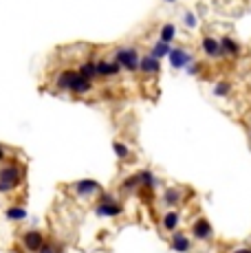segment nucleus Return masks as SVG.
Segmentation results:
<instances>
[{
	"label": "nucleus",
	"mask_w": 251,
	"mask_h": 253,
	"mask_svg": "<svg viewBox=\"0 0 251 253\" xmlns=\"http://www.w3.org/2000/svg\"><path fill=\"white\" fill-rule=\"evenodd\" d=\"M137 181H139V185H143V187H154V185H157V181H154V176H152L150 169H143V172H139L137 174Z\"/></svg>",
	"instance_id": "20"
},
{
	"label": "nucleus",
	"mask_w": 251,
	"mask_h": 253,
	"mask_svg": "<svg viewBox=\"0 0 251 253\" xmlns=\"http://www.w3.org/2000/svg\"><path fill=\"white\" fill-rule=\"evenodd\" d=\"M178 225H181V213L178 211H167L163 216V229L166 231H174L178 229Z\"/></svg>",
	"instance_id": "14"
},
{
	"label": "nucleus",
	"mask_w": 251,
	"mask_h": 253,
	"mask_svg": "<svg viewBox=\"0 0 251 253\" xmlns=\"http://www.w3.org/2000/svg\"><path fill=\"white\" fill-rule=\"evenodd\" d=\"M234 253H251V249H245V247H243V249H236Z\"/></svg>",
	"instance_id": "27"
},
{
	"label": "nucleus",
	"mask_w": 251,
	"mask_h": 253,
	"mask_svg": "<svg viewBox=\"0 0 251 253\" xmlns=\"http://www.w3.org/2000/svg\"><path fill=\"white\" fill-rule=\"evenodd\" d=\"M71 192L80 198H88V196H95V194H101V185L93 178H84V181H77L71 185Z\"/></svg>",
	"instance_id": "3"
},
{
	"label": "nucleus",
	"mask_w": 251,
	"mask_h": 253,
	"mask_svg": "<svg viewBox=\"0 0 251 253\" xmlns=\"http://www.w3.org/2000/svg\"><path fill=\"white\" fill-rule=\"evenodd\" d=\"M38 253H60V251H57V249H53L51 245H46V242H44V245L40 247V251H38Z\"/></svg>",
	"instance_id": "26"
},
{
	"label": "nucleus",
	"mask_w": 251,
	"mask_h": 253,
	"mask_svg": "<svg viewBox=\"0 0 251 253\" xmlns=\"http://www.w3.org/2000/svg\"><path fill=\"white\" fill-rule=\"evenodd\" d=\"M124 213V207L119 205L117 201H110V203H97L95 205V216H101V218H115V216H122Z\"/></svg>",
	"instance_id": "4"
},
{
	"label": "nucleus",
	"mask_w": 251,
	"mask_h": 253,
	"mask_svg": "<svg viewBox=\"0 0 251 253\" xmlns=\"http://www.w3.org/2000/svg\"><path fill=\"white\" fill-rule=\"evenodd\" d=\"M75 75H77V71H62L60 75L55 77V86L60 90H69L71 84H73V80H75Z\"/></svg>",
	"instance_id": "12"
},
{
	"label": "nucleus",
	"mask_w": 251,
	"mask_h": 253,
	"mask_svg": "<svg viewBox=\"0 0 251 253\" xmlns=\"http://www.w3.org/2000/svg\"><path fill=\"white\" fill-rule=\"evenodd\" d=\"M183 22H185V24H187V27H190V29H194V27H196V18L192 16L190 11H187V13H183Z\"/></svg>",
	"instance_id": "24"
},
{
	"label": "nucleus",
	"mask_w": 251,
	"mask_h": 253,
	"mask_svg": "<svg viewBox=\"0 0 251 253\" xmlns=\"http://www.w3.org/2000/svg\"><path fill=\"white\" fill-rule=\"evenodd\" d=\"M201 46H203V53H205L207 57H214V60H216V57H223L225 55L223 48H220V42L216 40V38H209V36L203 38V44Z\"/></svg>",
	"instance_id": "8"
},
{
	"label": "nucleus",
	"mask_w": 251,
	"mask_h": 253,
	"mask_svg": "<svg viewBox=\"0 0 251 253\" xmlns=\"http://www.w3.org/2000/svg\"><path fill=\"white\" fill-rule=\"evenodd\" d=\"M77 73H80L82 77L93 82L95 77H97V62H84V64H80V71Z\"/></svg>",
	"instance_id": "16"
},
{
	"label": "nucleus",
	"mask_w": 251,
	"mask_h": 253,
	"mask_svg": "<svg viewBox=\"0 0 251 253\" xmlns=\"http://www.w3.org/2000/svg\"><path fill=\"white\" fill-rule=\"evenodd\" d=\"M113 150H115V154H117V159H122V161H126V159L130 157V148L124 145L122 141H113Z\"/></svg>",
	"instance_id": "21"
},
{
	"label": "nucleus",
	"mask_w": 251,
	"mask_h": 253,
	"mask_svg": "<svg viewBox=\"0 0 251 253\" xmlns=\"http://www.w3.org/2000/svg\"><path fill=\"white\" fill-rule=\"evenodd\" d=\"M170 48H172V46H170V42H161V40H159L157 44L152 46V53H150V55H152V57H157V60H161V57H167Z\"/></svg>",
	"instance_id": "18"
},
{
	"label": "nucleus",
	"mask_w": 251,
	"mask_h": 253,
	"mask_svg": "<svg viewBox=\"0 0 251 253\" xmlns=\"http://www.w3.org/2000/svg\"><path fill=\"white\" fill-rule=\"evenodd\" d=\"M227 92H229V84H227V82H220V84L214 88V95L216 97H225Z\"/></svg>",
	"instance_id": "23"
},
{
	"label": "nucleus",
	"mask_w": 251,
	"mask_h": 253,
	"mask_svg": "<svg viewBox=\"0 0 251 253\" xmlns=\"http://www.w3.org/2000/svg\"><path fill=\"white\" fill-rule=\"evenodd\" d=\"M22 178V168L18 163H9L0 168V194H9L18 187Z\"/></svg>",
	"instance_id": "1"
},
{
	"label": "nucleus",
	"mask_w": 251,
	"mask_h": 253,
	"mask_svg": "<svg viewBox=\"0 0 251 253\" xmlns=\"http://www.w3.org/2000/svg\"><path fill=\"white\" fill-rule=\"evenodd\" d=\"M69 90H71V92H75V95H84V92L93 90V84H90V80H86V77H82L80 73H77Z\"/></svg>",
	"instance_id": "11"
},
{
	"label": "nucleus",
	"mask_w": 251,
	"mask_h": 253,
	"mask_svg": "<svg viewBox=\"0 0 251 253\" xmlns=\"http://www.w3.org/2000/svg\"><path fill=\"white\" fill-rule=\"evenodd\" d=\"M115 62L126 71H139V53L132 46H122L115 51Z\"/></svg>",
	"instance_id": "2"
},
{
	"label": "nucleus",
	"mask_w": 251,
	"mask_h": 253,
	"mask_svg": "<svg viewBox=\"0 0 251 253\" xmlns=\"http://www.w3.org/2000/svg\"><path fill=\"white\" fill-rule=\"evenodd\" d=\"M167 60H170L172 69H185V66L192 62V55L185 51V48H170Z\"/></svg>",
	"instance_id": "5"
},
{
	"label": "nucleus",
	"mask_w": 251,
	"mask_h": 253,
	"mask_svg": "<svg viewBox=\"0 0 251 253\" xmlns=\"http://www.w3.org/2000/svg\"><path fill=\"white\" fill-rule=\"evenodd\" d=\"M166 2H170V4H174V2H176V0H166Z\"/></svg>",
	"instance_id": "29"
},
{
	"label": "nucleus",
	"mask_w": 251,
	"mask_h": 253,
	"mask_svg": "<svg viewBox=\"0 0 251 253\" xmlns=\"http://www.w3.org/2000/svg\"><path fill=\"white\" fill-rule=\"evenodd\" d=\"M170 247H172V251H176V253H187L192 249V240L185 233H174V238L170 240Z\"/></svg>",
	"instance_id": "9"
},
{
	"label": "nucleus",
	"mask_w": 251,
	"mask_h": 253,
	"mask_svg": "<svg viewBox=\"0 0 251 253\" xmlns=\"http://www.w3.org/2000/svg\"><path fill=\"white\" fill-rule=\"evenodd\" d=\"M178 198H181V192H178V189H166V192H163V201H166V205H176L178 203Z\"/></svg>",
	"instance_id": "22"
},
{
	"label": "nucleus",
	"mask_w": 251,
	"mask_h": 253,
	"mask_svg": "<svg viewBox=\"0 0 251 253\" xmlns=\"http://www.w3.org/2000/svg\"><path fill=\"white\" fill-rule=\"evenodd\" d=\"M2 159H4V148L0 145V161H2Z\"/></svg>",
	"instance_id": "28"
},
{
	"label": "nucleus",
	"mask_w": 251,
	"mask_h": 253,
	"mask_svg": "<svg viewBox=\"0 0 251 253\" xmlns=\"http://www.w3.org/2000/svg\"><path fill=\"white\" fill-rule=\"evenodd\" d=\"M139 71L146 73V75H154V73L161 71V64H159L157 57L146 55V57H139Z\"/></svg>",
	"instance_id": "10"
},
{
	"label": "nucleus",
	"mask_w": 251,
	"mask_h": 253,
	"mask_svg": "<svg viewBox=\"0 0 251 253\" xmlns=\"http://www.w3.org/2000/svg\"><path fill=\"white\" fill-rule=\"evenodd\" d=\"M220 48H223V53H229V55H240V44L231 40L229 36H225L220 40Z\"/></svg>",
	"instance_id": "17"
},
{
	"label": "nucleus",
	"mask_w": 251,
	"mask_h": 253,
	"mask_svg": "<svg viewBox=\"0 0 251 253\" xmlns=\"http://www.w3.org/2000/svg\"><path fill=\"white\" fill-rule=\"evenodd\" d=\"M4 216H7V220H11V222L27 220V209L25 207H7L4 209Z\"/></svg>",
	"instance_id": "15"
},
{
	"label": "nucleus",
	"mask_w": 251,
	"mask_h": 253,
	"mask_svg": "<svg viewBox=\"0 0 251 253\" xmlns=\"http://www.w3.org/2000/svg\"><path fill=\"white\" fill-rule=\"evenodd\" d=\"M185 69H187V73H190V75H196V73L201 71V66H199V64H194V62H190V64H187Z\"/></svg>",
	"instance_id": "25"
},
{
	"label": "nucleus",
	"mask_w": 251,
	"mask_h": 253,
	"mask_svg": "<svg viewBox=\"0 0 251 253\" xmlns=\"http://www.w3.org/2000/svg\"><path fill=\"white\" fill-rule=\"evenodd\" d=\"M44 236H42V231H36V229H31V231H27L25 236H22V247H25L27 251H40V247L44 245Z\"/></svg>",
	"instance_id": "6"
},
{
	"label": "nucleus",
	"mask_w": 251,
	"mask_h": 253,
	"mask_svg": "<svg viewBox=\"0 0 251 253\" xmlns=\"http://www.w3.org/2000/svg\"><path fill=\"white\" fill-rule=\"evenodd\" d=\"M122 71V66L117 64V62H106V60H101L97 62V75H104V77H110V75H117V73Z\"/></svg>",
	"instance_id": "13"
},
{
	"label": "nucleus",
	"mask_w": 251,
	"mask_h": 253,
	"mask_svg": "<svg viewBox=\"0 0 251 253\" xmlns=\"http://www.w3.org/2000/svg\"><path fill=\"white\" fill-rule=\"evenodd\" d=\"M192 236L196 238V240H209L211 236H214V229H211V225L205 220V218H199V220L192 225Z\"/></svg>",
	"instance_id": "7"
},
{
	"label": "nucleus",
	"mask_w": 251,
	"mask_h": 253,
	"mask_svg": "<svg viewBox=\"0 0 251 253\" xmlns=\"http://www.w3.org/2000/svg\"><path fill=\"white\" fill-rule=\"evenodd\" d=\"M176 38V27L172 22H166L161 27V42H172Z\"/></svg>",
	"instance_id": "19"
}]
</instances>
